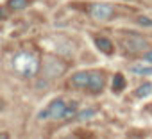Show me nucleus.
Returning a JSON list of instances; mask_svg holds the SVG:
<instances>
[{
    "mask_svg": "<svg viewBox=\"0 0 152 139\" xmlns=\"http://www.w3.org/2000/svg\"><path fill=\"white\" fill-rule=\"evenodd\" d=\"M91 16L97 20H109L113 16V7L109 4H93L91 6Z\"/></svg>",
    "mask_w": 152,
    "mask_h": 139,
    "instance_id": "obj_4",
    "label": "nucleus"
},
{
    "mask_svg": "<svg viewBox=\"0 0 152 139\" xmlns=\"http://www.w3.org/2000/svg\"><path fill=\"white\" fill-rule=\"evenodd\" d=\"M68 102H64L63 98H56L54 102H50V105L41 111L38 114L39 119H64V112H66Z\"/></svg>",
    "mask_w": 152,
    "mask_h": 139,
    "instance_id": "obj_2",
    "label": "nucleus"
},
{
    "mask_svg": "<svg viewBox=\"0 0 152 139\" xmlns=\"http://www.w3.org/2000/svg\"><path fill=\"white\" fill-rule=\"evenodd\" d=\"M104 75L100 72H90V86L88 89L93 91V93H99L102 88H104Z\"/></svg>",
    "mask_w": 152,
    "mask_h": 139,
    "instance_id": "obj_6",
    "label": "nucleus"
},
{
    "mask_svg": "<svg viewBox=\"0 0 152 139\" xmlns=\"http://www.w3.org/2000/svg\"><path fill=\"white\" fill-rule=\"evenodd\" d=\"M61 139H73V137H70V135H66V137H61Z\"/></svg>",
    "mask_w": 152,
    "mask_h": 139,
    "instance_id": "obj_17",
    "label": "nucleus"
},
{
    "mask_svg": "<svg viewBox=\"0 0 152 139\" xmlns=\"http://www.w3.org/2000/svg\"><path fill=\"white\" fill-rule=\"evenodd\" d=\"M143 59L148 62V64H152V50H148V52H145L143 54Z\"/></svg>",
    "mask_w": 152,
    "mask_h": 139,
    "instance_id": "obj_15",
    "label": "nucleus"
},
{
    "mask_svg": "<svg viewBox=\"0 0 152 139\" xmlns=\"http://www.w3.org/2000/svg\"><path fill=\"white\" fill-rule=\"evenodd\" d=\"M136 23H138L140 27H152V20H150L148 16H138V18H136Z\"/></svg>",
    "mask_w": 152,
    "mask_h": 139,
    "instance_id": "obj_13",
    "label": "nucleus"
},
{
    "mask_svg": "<svg viewBox=\"0 0 152 139\" xmlns=\"http://www.w3.org/2000/svg\"><path fill=\"white\" fill-rule=\"evenodd\" d=\"M70 82H72V86L79 88V89L88 88L90 86V72H77V73H73Z\"/></svg>",
    "mask_w": 152,
    "mask_h": 139,
    "instance_id": "obj_5",
    "label": "nucleus"
},
{
    "mask_svg": "<svg viewBox=\"0 0 152 139\" xmlns=\"http://www.w3.org/2000/svg\"><path fill=\"white\" fill-rule=\"evenodd\" d=\"M93 116H95V111H93V109H86V111L77 112V118H79V119H90V118H93Z\"/></svg>",
    "mask_w": 152,
    "mask_h": 139,
    "instance_id": "obj_12",
    "label": "nucleus"
},
{
    "mask_svg": "<svg viewBox=\"0 0 152 139\" xmlns=\"http://www.w3.org/2000/svg\"><path fill=\"white\" fill-rule=\"evenodd\" d=\"M27 6V0H9L7 2V7L9 9H15V11H20Z\"/></svg>",
    "mask_w": 152,
    "mask_h": 139,
    "instance_id": "obj_11",
    "label": "nucleus"
},
{
    "mask_svg": "<svg viewBox=\"0 0 152 139\" xmlns=\"http://www.w3.org/2000/svg\"><path fill=\"white\" fill-rule=\"evenodd\" d=\"M95 45H97V48H99L100 52H104V54H113V43H111V39H107V38H97V39H95Z\"/></svg>",
    "mask_w": 152,
    "mask_h": 139,
    "instance_id": "obj_7",
    "label": "nucleus"
},
{
    "mask_svg": "<svg viewBox=\"0 0 152 139\" xmlns=\"http://www.w3.org/2000/svg\"><path fill=\"white\" fill-rule=\"evenodd\" d=\"M9 16V13H7V7H0V20H6Z\"/></svg>",
    "mask_w": 152,
    "mask_h": 139,
    "instance_id": "obj_14",
    "label": "nucleus"
},
{
    "mask_svg": "<svg viewBox=\"0 0 152 139\" xmlns=\"http://www.w3.org/2000/svg\"><path fill=\"white\" fill-rule=\"evenodd\" d=\"M129 70L134 75H152V66H147V64H132L129 66Z\"/></svg>",
    "mask_w": 152,
    "mask_h": 139,
    "instance_id": "obj_8",
    "label": "nucleus"
},
{
    "mask_svg": "<svg viewBox=\"0 0 152 139\" xmlns=\"http://www.w3.org/2000/svg\"><path fill=\"white\" fill-rule=\"evenodd\" d=\"M125 88V79H124V75L122 73H116L115 77H113V91H120V89H124Z\"/></svg>",
    "mask_w": 152,
    "mask_h": 139,
    "instance_id": "obj_10",
    "label": "nucleus"
},
{
    "mask_svg": "<svg viewBox=\"0 0 152 139\" xmlns=\"http://www.w3.org/2000/svg\"><path fill=\"white\" fill-rule=\"evenodd\" d=\"M150 93H152V84H150V82L140 84V86L136 88V91H134L136 98H147V96H150Z\"/></svg>",
    "mask_w": 152,
    "mask_h": 139,
    "instance_id": "obj_9",
    "label": "nucleus"
},
{
    "mask_svg": "<svg viewBox=\"0 0 152 139\" xmlns=\"http://www.w3.org/2000/svg\"><path fill=\"white\" fill-rule=\"evenodd\" d=\"M124 45H125L127 50H131V52H141V50L148 48V41H147L145 38H141V36H132V34L124 39Z\"/></svg>",
    "mask_w": 152,
    "mask_h": 139,
    "instance_id": "obj_3",
    "label": "nucleus"
},
{
    "mask_svg": "<svg viewBox=\"0 0 152 139\" xmlns=\"http://www.w3.org/2000/svg\"><path fill=\"white\" fill-rule=\"evenodd\" d=\"M0 139H11V135L7 132H0Z\"/></svg>",
    "mask_w": 152,
    "mask_h": 139,
    "instance_id": "obj_16",
    "label": "nucleus"
},
{
    "mask_svg": "<svg viewBox=\"0 0 152 139\" xmlns=\"http://www.w3.org/2000/svg\"><path fill=\"white\" fill-rule=\"evenodd\" d=\"M13 68L23 77H34L39 70V61L31 52H18L13 57Z\"/></svg>",
    "mask_w": 152,
    "mask_h": 139,
    "instance_id": "obj_1",
    "label": "nucleus"
}]
</instances>
